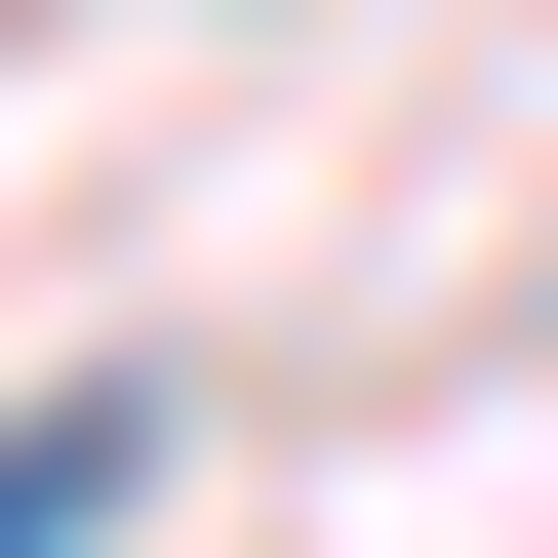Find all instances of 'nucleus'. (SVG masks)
<instances>
[{
    "label": "nucleus",
    "instance_id": "1",
    "mask_svg": "<svg viewBox=\"0 0 558 558\" xmlns=\"http://www.w3.org/2000/svg\"><path fill=\"white\" fill-rule=\"evenodd\" d=\"M120 478H160V399H40V439H0V558H81Z\"/></svg>",
    "mask_w": 558,
    "mask_h": 558
}]
</instances>
